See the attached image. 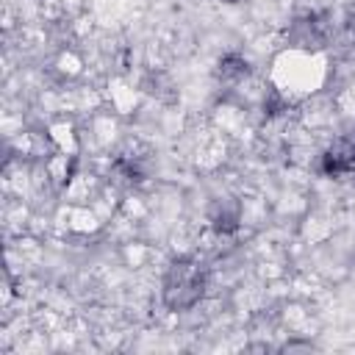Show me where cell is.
Masks as SVG:
<instances>
[{
    "label": "cell",
    "mask_w": 355,
    "mask_h": 355,
    "mask_svg": "<svg viewBox=\"0 0 355 355\" xmlns=\"http://www.w3.org/2000/svg\"><path fill=\"white\" fill-rule=\"evenodd\" d=\"M205 291V272L200 269V263L180 258L175 261L166 275H164V302L172 311H183L200 302Z\"/></svg>",
    "instance_id": "obj_1"
}]
</instances>
